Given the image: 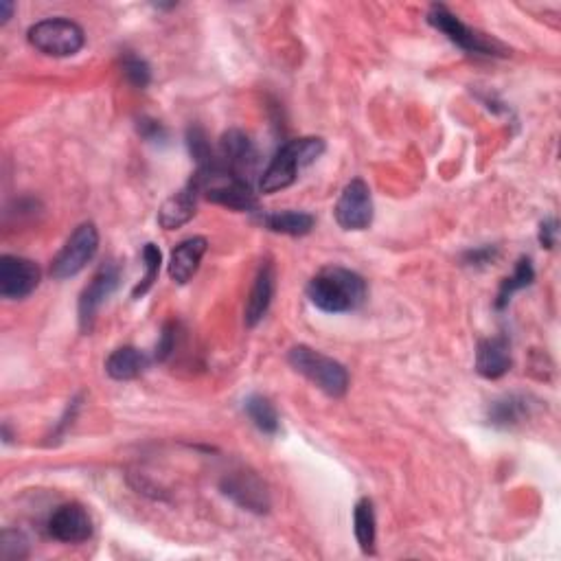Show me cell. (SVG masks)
Masks as SVG:
<instances>
[{"label": "cell", "instance_id": "cell-1", "mask_svg": "<svg viewBox=\"0 0 561 561\" xmlns=\"http://www.w3.org/2000/svg\"><path fill=\"white\" fill-rule=\"evenodd\" d=\"M307 299L325 314L356 312L366 301V281L358 272L329 266L307 283Z\"/></svg>", "mask_w": 561, "mask_h": 561}, {"label": "cell", "instance_id": "cell-2", "mask_svg": "<svg viewBox=\"0 0 561 561\" xmlns=\"http://www.w3.org/2000/svg\"><path fill=\"white\" fill-rule=\"evenodd\" d=\"M325 141L318 136H303L285 143L281 150L274 154L272 163L263 171L259 180L261 193H277L281 189L292 187L301 171L323 156Z\"/></svg>", "mask_w": 561, "mask_h": 561}, {"label": "cell", "instance_id": "cell-3", "mask_svg": "<svg viewBox=\"0 0 561 561\" xmlns=\"http://www.w3.org/2000/svg\"><path fill=\"white\" fill-rule=\"evenodd\" d=\"M288 362L296 373L307 377L309 382L318 386L329 397H342L349 388V373L345 366L334 358L325 356L307 345H296L288 353Z\"/></svg>", "mask_w": 561, "mask_h": 561}, {"label": "cell", "instance_id": "cell-4", "mask_svg": "<svg viewBox=\"0 0 561 561\" xmlns=\"http://www.w3.org/2000/svg\"><path fill=\"white\" fill-rule=\"evenodd\" d=\"M428 22L441 31L445 38L454 42L456 47L472 53V55H485V57H507L509 51L502 42L496 38L487 36V33L467 27L461 22V18L452 14L445 5H432L428 11Z\"/></svg>", "mask_w": 561, "mask_h": 561}, {"label": "cell", "instance_id": "cell-5", "mask_svg": "<svg viewBox=\"0 0 561 561\" xmlns=\"http://www.w3.org/2000/svg\"><path fill=\"white\" fill-rule=\"evenodd\" d=\"M27 40L33 49L49 57L77 55L86 44L84 29L68 18H47L36 22L27 31Z\"/></svg>", "mask_w": 561, "mask_h": 561}, {"label": "cell", "instance_id": "cell-6", "mask_svg": "<svg viewBox=\"0 0 561 561\" xmlns=\"http://www.w3.org/2000/svg\"><path fill=\"white\" fill-rule=\"evenodd\" d=\"M99 250V231L93 222L77 226L73 235L66 239L60 253L51 263V277L55 281H66L77 277L90 261L95 259Z\"/></svg>", "mask_w": 561, "mask_h": 561}, {"label": "cell", "instance_id": "cell-7", "mask_svg": "<svg viewBox=\"0 0 561 561\" xmlns=\"http://www.w3.org/2000/svg\"><path fill=\"white\" fill-rule=\"evenodd\" d=\"M334 215L338 226L345 228V231H366L373 224L371 189L362 178L351 180L342 189Z\"/></svg>", "mask_w": 561, "mask_h": 561}, {"label": "cell", "instance_id": "cell-8", "mask_svg": "<svg viewBox=\"0 0 561 561\" xmlns=\"http://www.w3.org/2000/svg\"><path fill=\"white\" fill-rule=\"evenodd\" d=\"M119 279H121V272L117 263H103L99 268V272L90 281L82 296H79V327H82L84 334H90L95 327V320H97V312L99 307L110 299V294L119 288Z\"/></svg>", "mask_w": 561, "mask_h": 561}, {"label": "cell", "instance_id": "cell-9", "mask_svg": "<svg viewBox=\"0 0 561 561\" xmlns=\"http://www.w3.org/2000/svg\"><path fill=\"white\" fill-rule=\"evenodd\" d=\"M40 279L42 272L36 261L16 255L0 257V296H3V299H27L40 285Z\"/></svg>", "mask_w": 561, "mask_h": 561}, {"label": "cell", "instance_id": "cell-10", "mask_svg": "<svg viewBox=\"0 0 561 561\" xmlns=\"http://www.w3.org/2000/svg\"><path fill=\"white\" fill-rule=\"evenodd\" d=\"M47 529L57 542L82 544L93 537V518H90V513L82 505L68 502V505H62L53 511Z\"/></svg>", "mask_w": 561, "mask_h": 561}, {"label": "cell", "instance_id": "cell-11", "mask_svg": "<svg viewBox=\"0 0 561 561\" xmlns=\"http://www.w3.org/2000/svg\"><path fill=\"white\" fill-rule=\"evenodd\" d=\"M222 489L228 498H233L239 507H244L248 511L263 513L270 507L266 485H263L261 480L250 472L228 474L222 480Z\"/></svg>", "mask_w": 561, "mask_h": 561}, {"label": "cell", "instance_id": "cell-12", "mask_svg": "<svg viewBox=\"0 0 561 561\" xmlns=\"http://www.w3.org/2000/svg\"><path fill=\"white\" fill-rule=\"evenodd\" d=\"M257 150L255 143L248 139L244 132L239 130H231L222 136L220 141V163L231 169L233 174L242 176L246 180H250V174H253L257 167Z\"/></svg>", "mask_w": 561, "mask_h": 561}, {"label": "cell", "instance_id": "cell-13", "mask_svg": "<svg viewBox=\"0 0 561 561\" xmlns=\"http://www.w3.org/2000/svg\"><path fill=\"white\" fill-rule=\"evenodd\" d=\"M511 345L505 336L480 340L476 349V373L485 380H500L511 371Z\"/></svg>", "mask_w": 561, "mask_h": 561}, {"label": "cell", "instance_id": "cell-14", "mask_svg": "<svg viewBox=\"0 0 561 561\" xmlns=\"http://www.w3.org/2000/svg\"><path fill=\"white\" fill-rule=\"evenodd\" d=\"M274 290H277V272H274V266L270 261L261 263V268L255 277V285L250 290L248 303H246V325L248 327H257L263 316L268 314V309L272 305L274 299Z\"/></svg>", "mask_w": 561, "mask_h": 561}, {"label": "cell", "instance_id": "cell-15", "mask_svg": "<svg viewBox=\"0 0 561 561\" xmlns=\"http://www.w3.org/2000/svg\"><path fill=\"white\" fill-rule=\"evenodd\" d=\"M198 196L200 193H198L196 185L189 180L185 187H182L178 193H174V196L165 200V204L160 206L158 224L163 226L165 231H176V228L191 222L193 215H196Z\"/></svg>", "mask_w": 561, "mask_h": 561}, {"label": "cell", "instance_id": "cell-16", "mask_svg": "<svg viewBox=\"0 0 561 561\" xmlns=\"http://www.w3.org/2000/svg\"><path fill=\"white\" fill-rule=\"evenodd\" d=\"M209 242L204 237H189L185 242H180L169 259V277L176 283L191 281L193 274L198 272L202 257L206 255Z\"/></svg>", "mask_w": 561, "mask_h": 561}, {"label": "cell", "instance_id": "cell-17", "mask_svg": "<svg viewBox=\"0 0 561 561\" xmlns=\"http://www.w3.org/2000/svg\"><path fill=\"white\" fill-rule=\"evenodd\" d=\"M531 415V404L529 399L522 395H505L491 402L487 408V421L494 428L500 430H511L520 426Z\"/></svg>", "mask_w": 561, "mask_h": 561}, {"label": "cell", "instance_id": "cell-18", "mask_svg": "<svg viewBox=\"0 0 561 561\" xmlns=\"http://www.w3.org/2000/svg\"><path fill=\"white\" fill-rule=\"evenodd\" d=\"M152 358H147L143 351L134 347H121L112 351L106 360V373L117 382H130L141 377L147 369H150Z\"/></svg>", "mask_w": 561, "mask_h": 561}, {"label": "cell", "instance_id": "cell-19", "mask_svg": "<svg viewBox=\"0 0 561 561\" xmlns=\"http://www.w3.org/2000/svg\"><path fill=\"white\" fill-rule=\"evenodd\" d=\"M261 224L272 233L303 237L307 233H312L316 220L314 215H309L305 211H272V213H263Z\"/></svg>", "mask_w": 561, "mask_h": 561}, {"label": "cell", "instance_id": "cell-20", "mask_svg": "<svg viewBox=\"0 0 561 561\" xmlns=\"http://www.w3.org/2000/svg\"><path fill=\"white\" fill-rule=\"evenodd\" d=\"M244 410L248 419L255 423V428L263 434H277L281 430V419L279 412L274 408V404L270 402L268 397L263 395H250L244 404Z\"/></svg>", "mask_w": 561, "mask_h": 561}, {"label": "cell", "instance_id": "cell-21", "mask_svg": "<svg viewBox=\"0 0 561 561\" xmlns=\"http://www.w3.org/2000/svg\"><path fill=\"white\" fill-rule=\"evenodd\" d=\"M533 281H535L533 261L529 257H522L518 263H515V270H513L511 277L502 279L498 296H496V309H505L511 303V296L515 292L529 288Z\"/></svg>", "mask_w": 561, "mask_h": 561}, {"label": "cell", "instance_id": "cell-22", "mask_svg": "<svg viewBox=\"0 0 561 561\" xmlns=\"http://www.w3.org/2000/svg\"><path fill=\"white\" fill-rule=\"evenodd\" d=\"M353 524H356V537L362 548V553L373 555L375 553V509L369 498L358 500L356 509H353Z\"/></svg>", "mask_w": 561, "mask_h": 561}, {"label": "cell", "instance_id": "cell-23", "mask_svg": "<svg viewBox=\"0 0 561 561\" xmlns=\"http://www.w3.org/2000/svg\"><path fill=\"white\" fill-rule=\"evenodd\" d=\"M143 261H145V277H143L141 283L134 288L132 299H141V296H145L147 292L152 290V285H154L156 279H158L160 263H163V255H160L158 246L145 244V248H143Z\"/></svg>", "mask_w": 561, "mask_h": 561}, {"label": "cell", "instance_id": "cell-24", "mask_svg": "<svg viewBox=\"0 0 561 561\" xmlns=\"http://www.w3.org/2000/svg\"><path fill=\"white\" fill-rule=\"evenodd\" d=\"M123 77L128 79V82L134 86V88H147L152 82V68L150 64H147L145 60H141L139 55H125L123 57Z\"/></svg>", "mask_w": 561, "mask_h": 561}, {"label": "cell", "instance_id": "cell-25", "mask_svg": "<svg viewBox=\"0 0 561 561\" xmlns=\"http://www.w3.org/2000/svg\"><path fill=\"white\" fill-rule=\"evenodd\" d=\"M27 555H29L27 537L20 531L5 529L3 535H0V557L5 561H16V559H25Z\"/></svg>", "mask_w": 561, "mask_h": 561}, {"label": "cell", "instance_id": "cell-26", "mask_svg": "<svg viewBox=\"0 0 561 561\" xmlns=\"http://www.w3.org/2000/svg\"><path fill=\"white\" fill-rule=\"evenodd\" d=\"M187 145H189V152H191V156L196 158L198 167L211 165L213 160L217 158V156H213L211 143H209V139H206L204 130H202V128H198V125H193V128H189V130H187Z\"/></svg>", "mask_w": 561, "mask_h": 561}, {"label": "cell", "instance_id": "cell-27", "mask_svg": "<svg viewBox=\"0 0 561 561\" xmlns=\"http://www.w3.org/2000/svg\"><path fill=\"white\" fill-rule=\"evenodd\" d=\"M136 128H139V134L147 143H165L169 139V132L165 130V125L154 119L143 117V119H139V125H136Z\"/></svg>", "mask_w": 561, "mask_h": 561}, {"label": "cell", "instance_id": "cell-28", "mask_svg": "<svg viewBox=\"0 0 561 561\" xmlns=\"http://www.w3.org/2000/svg\"><path fill=\"white\" fill-rule=\"evenodd\" d=\"M174 345H176V325L169 323V325H165L163 334H160V340H158V345H156V353H154V360L156 362H165L171 356V351H174Z\"/></svg>", "mask_w": 561, "mask_h": 561}, {"label": "cell", "instance_id": "cell-29", "mask_svg": "<svg viewBox=\"0 0 561 561\" xmlns=\"http://www.w3.org/2000/svg\"><path fill=\"white\" fill-rule=\"evenodd\" d=\"M498 257V248L496 246H483L476 250H469L465 255V263L467 266H487Z\"/></svg>", "mask_w": 561, "mask_h": 561}, {"label": "cell", "instance_id": "cell-30", "mask_svg": "<svg viewBox=\"0 0 561 561\" xmlns=\"http://www.w3.org/2000/svg\"><path fill=\"white\" fill-rule=\"evenodd\" d=\"M557 233H559V228H557V220H546L540 224V244L544 248H555L557 244Z\"/></svg>", "mask_w": 561, "mask_h": 561}, {"label": "cell", "instance_id": "cell-31", "mask_svg": "<svg viewBox=\"0 0 561 561\" xmlns=\"http://www.w3.org/2000/svg\"><path fill=\"white\" fill-rule=\"evenodd\" d=\"M11 14H14V3H9V0H3V3H0V22H5L11 18Z\"/></svg>", "mask_w": 561, "mask_h": 561}]
</instances>
